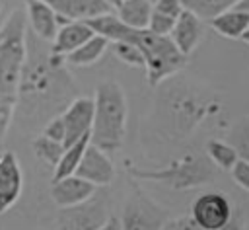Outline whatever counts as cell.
<instances>
[{"label": "cell", "instance_id": "44dd1931", "mask_svg": "<svg viewBox=\"0 0 249 230\" xmlns=\"http://www.w3.org/2000/svg\"><path fill=\"white\" fill-rule=\"evenodd\" d=\"M88 144H89V134L82 136L80 140H76V142L70 144V146H64V152H62V156H60L58 164L54 166L53 181L62 179V177H66V175H72V173L76 172V168H78V164H80V160H82V154H84V150H86Z\"/></svg>", "mask_w": 249, "mask_h": 230}, {"label": "cell", "instance_id": "277c9868", "mask_svg": "<svg viewBox=\"0 0 249 230\" xmlns=\"http://www.w3.org/2000/svg\"><path fill=\"white\" fill-rule=\"evenodd\" d=\"M126 94L115 80H103L93 96V123L89 142L97 148L115 152L124 142L126 133Z\"/></svg>", "mask_w": 249, "mask_h": 230}, {"label": "cell", "instance_id": "30bf717a", "mask_svg": "<svg viewBox=\"0 0 249 230\" xmlns=\"http://www.w3.org/2000/svg\"><path fill=\"white\" fill-rule=\"evenodd\" d=\"M74 173L84 177L86 181L93 183L95 187H107L115 179V168H113V162L109 160L107 152L97 148L91 142L86 146L82 160Z\"/></svg>", "mask_w": 249, "mask_h": 230}, {"label": "cell", "instance_id": "5b68a950", "mask_svg": "<svg viewBox=\"0 0 249 230\" xmlns=\"http://www.w3.org/2000/svg\"><path fill=\"white\" fill-rule=\"evenodd\" d=\"M128 172L136 179L165 183L177 191L196 187V185H202L212 179L210 164L204 158L193 156V154L183 156L181 160H175L167 168H160V170H144V168H136V166L128 164Z\"/></svg>", "mask_w": 249, "mask_h": 230}, {"label": "cell", "instance_id": "ac0fdd59", "mask_svg": "<svg viewBox=\"0 0 249 230\" xmlns=\"http://www.w3.org/2000/svg\"><path fill=\"white\" fill-rule=\"evenodd\" d=\"M210 21V27L228 39H241L243 33L249 29V12L243 8H230L218 16H214Z\"/></svg>", "mask_w": 249, "mask_h": 230}, {"label": "cell", "instance_id": "7a4b0ae2", "mask_svg": "<svg viewBox=\"0 0 249 230\" xmlns=\"http://www.w3.org/2000/svg\"><path fill=\"white\" fill-rule=\"evenodd\" d=\"M91 29L103 37L113 41H126L132 43L140 49L144 55V68H146V78L152 88L160 86L163 80L171 78L177 74L185 64H187V55H183L175 43L171 41L169 35H158L152 33L148 27L136 29L124 25L117 16L113 14H101L91 19H86Z\"/></svg>", "mask_w": 249, "mask_h": 230}, {"label": "cell", "instance_id": "ba28073f", "mask_svg": "<svg viewBox=\"0 0 249 230\" xmlns=\"http://www.w3.org/2000/svg\"><path fill=\"white\" fill-rule=\"evenodd\" d=\"M163 222H165L163 211L146 195L134 193L124 205L121 228L123 230H161Z\"/></svg>", "mask_w": 249, "mask_h": 230}, {"label": "cell", "instance_id": "7402d4cb", "mask_svg": "<svg viewBox=\"0 0 249 230\" xmlns=\"http://www.w3.org/2000/svg\"><path fill=\"white\" fill-rule=\"evenodd\" d=\"M241 0H183V6L187 10H191L193 14H196L200 19H212L214 16L235 8Z\"/></svg>", "mask_w": 249, "mask_h": 230}, {"label": "cell", "instance_id": "d6a6232c", "mask_svg": "<svg viewBox=\"0 0 249 230\" xmlns=\"http://www.w3.org/2000/svg\"><path fill=\"white\" fill-rule=\"evenodd\" d=\"M97 230H123L121 228V218H117V216H111L103 226H99Z\"/></svg>", "mask_w": 249, "mask_h": 230}, {"label": "cell", "instance_id": "9a60e30c", "mask_svg": "<svg viewBox=\"0 0 249 230\" xmlns=\"http://www.w3.org/2000/svg\"><path fill=\"white\" fill-rule=\"evenodd\" d=\"M169 37L175 43V47L183 55L189 57L196 49V45L200 43V39H202V19L196 14H193L191 10L185 8L179 14V18H177V21H175Z\"/></svg>", "mask_w": 249, "mask_h": 230}, {"label": "cell", "instance_id": "f546056e", "mask_svg": "<svg viewBox=\"0 0 249 230\" xmlns=\"http://www.w3.org/2000/svg\"><path fill=\"white\" fill-rule=\"evenodd\" d=\"M152 4H154L156 12H161V14L171 16V18H179V14L185 10L183 0H154Z\"/></svg>", "mask_w": 249, "mask_h": 230}, {"label": "cell", "instance_id": "d590c367", "mask_svg": "<svg viewBox=\"0 0 249 230\" xmlns=\"http://www.w3.org/2000/svg\"><path fill=\"white\" fill-rule=\"evenodd\" d=\"M241 39H243V41H245V43H247V45H249V29H247V31H245V33H243V37H241Z\"/></svg>", "mask_w": 249, "mask_h": 230}, {"label": "cell", "instance_id": "4316f807", "mask_svg": "<svg viewBox=\"0 0 249 230\" xmlns=\"http://www.w3.org/2000/svg\"><path fill=\"white\" fill-rule=\"evenodd\" d=\"M177 18H171V16H165L161 12H156L154 6H152V16H150V21H148V29L152 33H158V35H169L173 25H175Z\"/></svg>", "mask_w": 249, "mask_h": 230}, {"label": "cell", "instance_id": "484cf974", "mask_svg": "<svg viewBox=\"0 0 249 230\" xmlns=\"http://www.w3.org/2000/svg\"><path fill=\"white\" fill-rule=\"evenodd\" d=\"M230 142L235 146V150L239 152L241 158L249 160V117L239 121L230 134Z\"/></svg>", "mask_w": 249, "mask_h": 230}, {"label": "cell", "instance_id": "5bb4252c", "mask_svg": "<svg viewBox=\"0 0 249 230\" xmlns=\"http://www.w3.org/2000/svg\"><path fill=\"white\" fill-rule=\"evenodd\" d=\"M95 191H97V187L93 183H89L84 177L72 173V175H66L62 179L53 181L51 199L54 201V205H58L62 209V207H72V205L84 203Z\"/></svg>", "mask_w": 249, "mask_h": 230}, {"label": "cell", "instance_id": "74e56055", "mask_svg": "<svg viewBox=\"0 0 249 230\" xmlns=\"http://www.w3.org/2000/svg\"><path fill=\"white\" fill-rule=\"evenodd\" d=\"M152 2H154V0H152Z\"/></svg>", "mask_w": 249, "mask_h": 230}, {"label": "cell", "instance_id": "8d00e7d4", "mask_svg": "<svg viewBox=\"0 0 249 230\" xmlns=\"http://www.w3.org/2000/svg\"><path fill=\"white\" fill-rule=\"evenodd\" d=\"M0 156H2V152H0Z\"/></svg>", "mask_w": 249, "mask_h": 230}, {"label": "cell", "instance_id": "7c38bea8", "mask_svg": "<svg viewBox=\"0 0 249 230\" xmlns=\"http://www.w3.org/2000/svg\"><path fill=\"white\" fill-rule=\"evenodd\" d=\"M23 187V175L14 152H2L0 156V214L12 209L19 199Z\"/></svg>", "mask_w": 249, "mask_h": 230}, {"label": "cell", "instance_id": "8fae6325", "mask_svg": "<svg viewBox=\"0 0 249 230\" xmlns=\"http://www.w3.org/2000/svg\"><path fill=\"white\" fill-rule=\"evenodd\" d=\"M62 121L66 127L64 146L74 144L82 136L89 134L93 123V99L91 97H74L62 113Z\"/></svg>", "mask_w": 249, "mask_h": 230}, {"label": "cell", "instance_id": "2e32d148", "mask_svg": "<svg viewBox=\"0 0 249 230\" xmlns=\"http://www.w3.org/2000/svg\"><path fill=\"white\" fill-rule=\"evenodd\" d=\"M95 31L91 29V25L84 19H70L66 23H62L54 35V39L51 41V49L56 55L66 57L68 53H72L74 49H78L84 41H88Z\"/></svg>", "mask_w": 249, "mask_h": 230}, {"label": "cell", "instance_id": "603a6c76", "mask_svg": "<svg viewBox=\"0 0 249 230\" xmlns=\"http://www.w3.org/2000/svg\"><path fill=\"white\" fill-rule=\"evenodd\" d=\"M206 152H208V158L224 170H231V166L239 160V152L235 150L233 144L224 142V140H216V138L208 140Z\"/></svg>", "mask_w": 249, "mask_h": 230}, {"label": "cell", "instance_id": "cb8c5ba5", "mask_svg": "<svg viewBox=\"0 0 249 230\" xmlns=\"http://www.w3.org/2000/svg\"><path fill=\"white\" fill-rule=\"evenodd\" d=\"M33 152H35V156H37L45 166L54 168V166L58 164L62 152H64V144H62V142H56V140H53V138H47L45 134H41V136H37V138L33 140Z\"/></svg>", "mask_w": 249, "mask_h": 230}, {"label": "cell", "instance_id": "d4e9b609", "mask_svg": "<svg viewBox=\"0 0 249 230\" xmlns=\"http://www.w3.org/2000/svg\"><path fill=\"white\" fill-rule=\"evenodd\" d=\"M113 53L117 55L119 60H123L124 64L128 66H144V55L140 53V49L132 43H126V41H113Z\"/></svg>", "mask_w": 249, "mask_h": 230}, {"label": "cell", "instance_id": "8992f818", "mask_svg": "<svg viewBox=\"0 0 249 230\" xmlns=\"http://www.w3.org/2000/svg\"><path fill=\"white\" fill-rule=\"evenodd\" d=\"M111 218V199L95 191L84 203L62 207L54 220V230H97Z\"/></svg>", "mask_w": 249, "mask_h": 230}, {"label": "cell", "instance_id": "1f68e13d", "mask_svg": "<svg viewBox=\"0 0 249 230\" xmlns=\"http://www.w3.org/2000/svg\"><path fill=\"white\" fill-rule=\"evenodd\" d=\"M218 230H243V218H241V214L239 212L231 214V218L222 228H218Z\"/></svg>", "mask_w": 249, "mask_h": 230}, {"label": "cell", "instance_id": "f1b7e54d", "mask_svg": "<svg viewBox=\"0 0 249 230\" xmlns=\"http://www.w3.org/2000/svg\"><path fill=\"white\" fill-rule=\"evenodd\" d=\"M231 177L237 185H241L245 191H249V160L239 158L231 166Z\"/></svg>", "mask_w": 249, "mask_h": 230}, {"label": "cell", "instance_id": "4fadbf2b", "mask_svg": "<svg viewBox=\"0 0 249 230\" xmlns=\"http://www.w3.org/2000/svg\"><path fill=\"white\" fill-rule=\"evenodd\" d=\"M25 18L33 35L49 43L54 39L58 27L66 23V19H62L45 0H25Z\"/></svg>", "mask_w": 249, "mask_h": 230}, {"label": "cell", "instance_id": "9c48e42d", "mask_svg": "<svg viewBox=\"0 0 249 230\" xmlns=\"http://www.w3.org/2000/svg\"><path fill=\"white\" fill-rule=\"evenodd\" d=\"M231 205L222 193H202L193 201L191 216L202 230H218L231 218Z\"/></svg>", "mask_w": 249, "mask_h": 230}, {"label": "cell", "instance_id": "e575fe53", "mask_svg": "<svg viewBox=\"0 0 249 230\" xmlns=\"http://www.w3.org/2000/svg\"><path fill=\"white\" fill-rule=\"evenodd\" d=\"M237 8H243V10H247V12H249V0H241V2L237 4Z\"/></svg>", "mask_w": 249, "mask_h": 230}, {"label": "cell", "instance_id": "3957f363", "mask_svg": "<svg viewBox=\"0 0 249 230\" xmlns=\"http://www.w3.org/2000/svg\"><path fill=\"white\" fill-rule=\"evenodd\" d=\"M27 57L25 10H14L0 25V144L18 107V92Z\"/></svg>", "mask_w": 249, "mask_h": 230}, {"label": "cell", "instance_id": "ffe728a7", "mask_svg": "<svg viewBox=\"0 0 249 230\" xmlns=\"http://www.w3.org/2000/svg\"><path fill=\"white\" fill-rule=\"evenodd\" d=\"M152 6V0H126L117 8V18L128 27L144 29L148 27Z\"/></svg>", "mask_w": 249, "mask_h": 230}, {"label": "cell", "instance_id": "e0dca14e", "mask_svg": "<svg viewBox=\"0 0 249 230\" xmlns=\"http://www.w3.org/2000/svg\"><path fill=\"white\" fill-rule=\"evenodd\" d=\"M62 19H91L107 14L111 8L105 0H45Z\"/></svg>", "mask_w": 249, "mask_h": 230}, {"label": "cell", "instance_id": "836d02e7", "mask_svg": "<svg viewBox=\"0 0 249 230\" xmlns=\"http://www.w3.org/2000/svg\"><path fill=\"white\" fill-rule=\"evenodd\" d=\"M105 2L109 4V8H115V10H117V8H119L123 2H126V0H105Z\"/></svg>", "mask_w": 249, "mask_h": 230}, {"label": "cell", "instance_id": "4dcf8cb0", "mask_svg": "<svg viewBox=\"0 0 249 230\" xmlns=\"http://www.w3.org/2000/svg\"><path fill=\"white\" fill-rule=\"evenodd\" d=\"M161 230H202L193 216H179V218H171L161 224Z\"/></svg>", "mask_w": 249, "mask_h": 230}, {"label": "cell", "instance_id": "d6986e66", "mask_svg": "<svg viewBox=\"0 0 249 230\" xmlns=\"http://www.w3.org/2000/svg\"><path fill=\"white\" fill-rule=\"evenodd\" d=\"M107 47H109V39L103 37V35H99V33H93L78 49H74L72 53H68L64 57V60L68 64H74V66H89V64L97 62L101 58V55L105 53Z\"/></svg>", "mask_w": 249, "mask_h": 230}, {"label": "cell", "instance_id": "83f0119b", "mask_svg": "<svg viewBox=\"0 0 249 230\" xmlns=\"http://www.w3.org/2000/svg\"><path fill=\"white\" fill-rule=\"evenodd\" d=\"M47 138H53L56 142H62L64 144V138H66V127H64V121H62V115H54L45 127H43V133Z\"/></svg>", "mask_w": 249, "mask_h": 230}, {"label": "cell", "instance_id": "6da1fadb", "mask_svg": "<svg viewBox=\"0 0 249 230\" xmlns=\"http://www.w3.org/2000/svg\"><path fill=\"white\" fill-rule=\"evenodd\" d=\"M47 43L37 35H27V57L18 92V103L21 101L27 109L31 105L49 109L53 103L72 101L76 94L72 76L64 66V57L56 55Z\"/></svg>", "mask_w": 249, "mask_h": 230}, {"label": "cell", "instance_id": "52a82bcc", "mask_svg": "<svg viewBox=\"0 0 249 230\" xmlns=\"http://www.w3.org/2000/svg\"><path fill=\"white\" fill-rule=\"evenodd\" d=\"M163 96L167 99V115L171 117L173 129L179 131V134L189 133L206 113L204 105L196 101L198 96L183 84L169 86Z\"/></svg>", "mask_w": 249, "mask_h": 230}]
</instances>
